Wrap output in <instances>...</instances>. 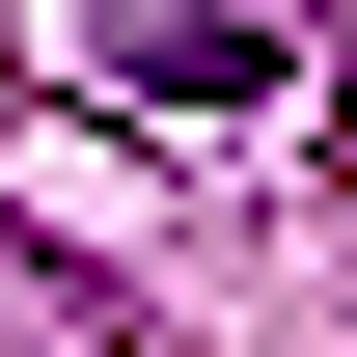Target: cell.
<instances>
[{"instance_id":"2","label":"cell","mask_w":357,"mask_h":357,"mask_svg":"<svg viewBox=\"0 0 357 357\" xmlns=\"http://www.w3.org/2000/svg\"><path fill=\"white\" fill-rule=\"evenodd\" d=\"M303 28H330V137H357V0H303Z\"/></svg>"},{"instance_id":"1","label":"cell","mask_w":357,"mask_h":357,"mask_svg":"<svg viewBox=\"0 0 357 357\" xmlns=\"http://www.w3.org/2000/svg\"><path fill=\"white\" fill-rule=\"evenodd\" d=\"M83 83H137V110H248V83H275V0H110Z\"/></svg>"}]
</instances>
